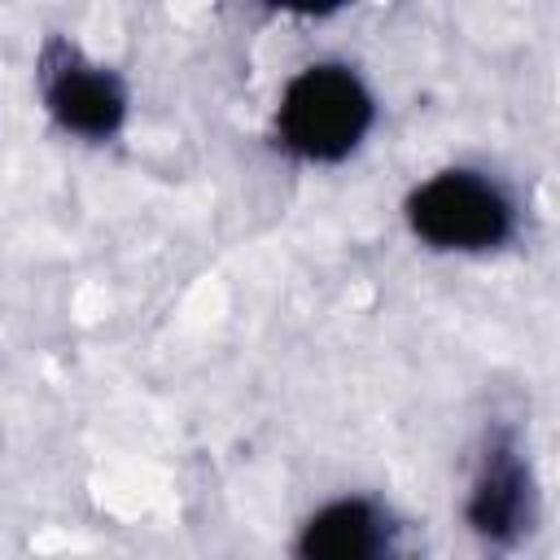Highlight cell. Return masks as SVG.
<instances>
[{
	"instance_id": "obj_1",
	"label": "cell",
	"mask_w": 560,
	"mask_h": 560,
	"mask_svg": "<svg viewBox=\"0 0 560 560\" xmlns=\"http://www.w3.org/2000/svg\"><path fill=\"white\" fill-rule=\"evenodd\" d=\"M372 118L376 105L363 79L350 66L319 61L284 83L276 109V136L302 162H341L363 144Z\"/></svg>"
},
{
	"instance_id": "obj_2",
	"label": "cell",
	"mask_w": 560,
	"mask_h": 560,
	"mask_svg": "<svg viewBox=\"0 0 560 560\" xmlns=\"http://www.w3.org/2000/svg\"><path fill=\"white\" fill-rule=\"evenodd\" d=\"M407 228L442 254H486L499 249L512 228L516 210L512 197L481 171H438L407 197Z\"/></svg>"
},
{
	"instance_id": "obj_3",
	"label": "cell",
	"mask_w": 560,
	"mask_h": 560,
	"mask_svg": "<svg viewBox=\"0 0 560 560\" xmlns=\"http://www.w3.org/2000/svg\"><path fill=\"white\" fill-rule=\"evenodd\" d=\"M39 83H44V105L48 114L83 136V140H109L118 127H122V114H127V92L122 83L88 61L83 52H74L70 44L52 39L39 57Z\"/></svg>"
},
{
	"instance_id": "obj_4",
	"label": "cell",
	"mask_w": 560,
	"mask_h": 560,
	"mask_svg": "<svg viewBox=\"0 0 560 560\" xmlns=\"http://www.w3.org/2000/svg\"><path fill=\"white\" fill-rule=\"evenodd\" d=\"M464 516H468V529L494 551H508L529 534L534 481H529V464L521 459V446L512 433H494L486 442L481 464L468 486Z\"/></svg>"
},
{
	"instance_id": "obj_5",
	"label": "cell",
	"mask_w": 560,
	"mask_h": 560,
	"mask_svg": "<svg viewBox=\"0 0 560 560\" xmlns=\"http://www.w3.org/2000/svg\"><path fill=\"white\" fill-rule=\"evenodd\" d=\"M389 525L368 499L324 503L298 534V560H385Z\"/></svg>"
}]
</instances>
